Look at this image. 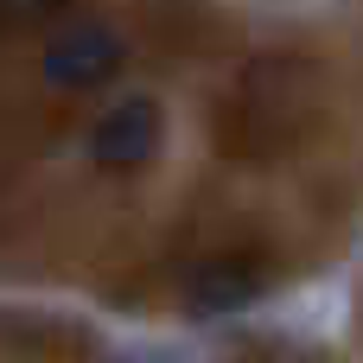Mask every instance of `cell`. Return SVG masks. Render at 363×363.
Listing matches in <instances>:
<instances>
[{"instance_id": "2", "label": "cell", "mask_w": 363, "mask_h": 363, "mask_svg": "<svg viewBox=\"0 0 363 363\" xmlns=\"http://www.w3.org/2000/svg\"><path fill=\"white\" fill-rule=\"evenodd\" d=\"M89 160L102 172H140L160 153V102L153 96H121L89 121Z\"/></svg>"}, {"instance_id": "1", "label": "cell", "mask_w": 363, "mask_h": 363, "mask_svg": "<svg viewBox=\"0 0 363 363\" xmlns=\"http://www.w3.org/2000/svg\"><path fill=\"white\" fill-rule=\"evenodd\" d=\"M38 64H45V83L51 89H102V83L121 77L128 38L115 26H102V19H70V26H57L45 38V57Z\"/></svg>"}, {"instance_id": "3", "label": "cell", "mask_w": 363, "mask_h": 363, "mask_svg": "<svg viewBox=\"0 0 363 363\" xmlns=\"http://www.w3.org/2000/svg\"><path fill=\"white\" fill-rule=\"evenodd\" d=\"M255 300H262V268L242 255H204L185 268V306L198 319H230Z\"/></svg>"}, {"instance_id": "4", "label": "cell", "mask_w": 363, "mask_h": 363, "mask_svg": "<svg viewBox=\"0 0 363 363\" xmlns=\"http://www.w3.org/2000/svg\"><path fill=\"white\" fill-rule=\"evenodd\" d=\"M6 13H19V19H45V13H64L70 0H0Z\"/></svg>"}]
</instances>
